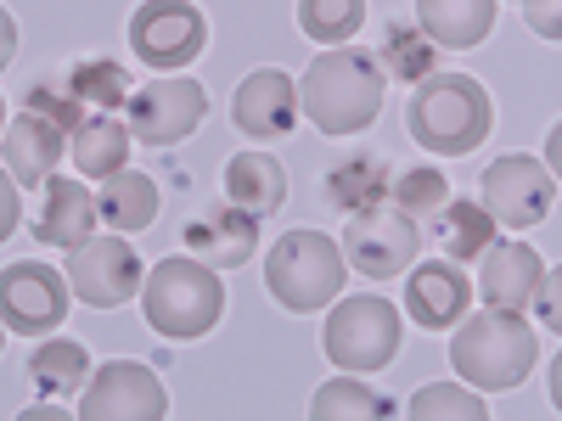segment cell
<instances>
[{
    "label": "cell",
    "mask_w": 562,
    "mask_h": 421,
    "mask_svg": "<svg viewBox=\"0 0 562 421\" xmlns=\"http://www.w3.org/2000/svg\"><path fill=\"white\" fill-rule=\"evenodd\" d=\"M495 7L501 0H416V23L439 52H467V45H484L495 29Z\"/></svg>",
    "instance_id": "19"
},
{
    "label": "cell",
    "mask_w": 562,
    "mask_h": 421,
    "mask_svg": "<svg viewBox=\"0 0 562 421\" xmlns=\"http://www.w3.org/2000/svg\"><path fill=\"white\" fill-rule=\"evenodd\" d=\"M169 410L164 383L140 360H113L90 377V394L79 405L85 421H158Z\"/></svg>",
    "instance_id": "13"
},
{
    "label": "cell",
    "mask_w": 562,
    "mask_h": 421,
    "mask_svg": "<svg viewBox=\"0 0 562 421\" xmlns=\"http://www.w3.org/2000/svg\"><path fill=\"white\" fill-rule=\"evenodd\" d=\"M29 377H34V388H40L45 399H68V394H79V388H85V377H90V354H85L79 343L57 338V343L34 349Z\"/></svg>",
    "instance_id": "25"
},
{
    "label": "cell",
    "mask_w": 562,
    "mask_h": 421,
    "mask_svg": "<svg viewBox=\"0 0 562 421\" xmlns=\"http://www.w3.org/2000/svg\"><path fill=\"white\" fill-rule=\"evenodd\" d=\"M299 113H310V124L321 135H360L371 118L383 113V68L366 52L333 45L321 52L299 84Z\"/></svg>",
    "instance_id": "1"
},
{
    "label": "cell",
    "mask_w": 562,
    "mask_h": 421,
    "mask_svg": "<svg viewBox=\"0 0 562 421\" xmlns=\"http://www.w3.org/2000/svg\"><path fill=\"white\" fill-rule=\"evenodd\" d=\"M130 163V124L119 118H85L74 129V169L85 180H108Z\"/></svg>",
    "instance_id": "23"
},
{
    "label": "cell",
    "mask_w": 562,
    "mask_h": 421,
    "mask_svg": "<svg viewBox=\"0 0 562 421\" xmlns=\"http://www.w3.org/2000/svg\"><path fill=\"white\" fill-rule=\"evenodd\" d=\"M389 197L405 219H434L450 203V180L439 169H405L400 180H389Z\"/></svg>",
    "instance_id": "31"
},
{
    "label": "cell",
    "mask_w": 562,
    "mask_h": 421,
    "mask_svg": "<svg viewBox=\"0 0 562 421\" xmlns=\"http://www.w3.org/2000/svg\"><path fill=\"white\" fill-rule=\"evenodd\" d=\"M0 332H7V326H0Z\"/></svg>",
    "instance_id": "37"
},
{
    "label": "cell",
    "mask_w": 562,
    "mask_h": 421,
    "mask_svg": "<svg viewBox=\"0 0 562 421\" xmlns=\"http://www.w3.org/2000/svg\"><path fill=\"white\" fill-rule=\"evenodd\" d=\"M416 248H422V230H416V219H405L400 208H394V214L360 208V214H349V225H344V259H349L360 275H371V281L405 275L411 259H416Z\"/></svg>",
    "instance_id": "11"
},
{
    "label": "cell",
    "mask_w": 562,
    "mask_h": 421,
    "mask_svg": "<svg viewBox=\"0 0 562 421\" xmlns=\"http://www.w3.org/2000/svg\"><path fill=\"white\" fill-rule=\"evenodd\" d=\"M231 118H237V129L254 135V140L293 135V124H299V84L281 73V68H259V73H248L237 84Z\"/></svg>",
    "instance_id": "14"
},
{
    "label": "cell",
    "mask_w": 562,
    "mask_h": 421,
    "mask_svg": "<svg viewBox=\"0 0 562 421\" xmlns=\"http://www.w3.org/2000/svg\"><path fill=\"white\" fill-rule=\"evenodd\" d=\"M29 113H40V118H52L63 135H74L79 124H85V102L74 96L68 84H34L29 90Z\"/></svg>",
    "instance_id": "33"
},
{
    "label": "cell",
    "mask_w": 562,
    "mask_h": 421,
    "mask_svg": "<svg viewBox=\"0 0 562 421\" xmlns=\"http://www.w3.org/2000/svg\"><path fill=\"white\" fill-rule=\"evenodd\" d=\"M400 354V309L389 298H344L326 315V360L366 377Z\"/></svg>",
    "instance_id": "6"
},
{
    "label": "cell",
    "mask_w": 562,
    "mask_h": 421,
    "mask_svg": "<svg viewBox=\"0 0 562 421\" xmlns=\"http://www.w3.org/2000/svg\"><path fill=\"white\" fill-rule=\"evenodd\" d=\"M344 248L321 230H288L270 259H265V287L276 304H288L293 315H315L321 304H333L344 287Z\"/></svg>",
    "instance_id": "5"
},
{
    "label": "cell",
    "mask_w": 562,
    "mask_h": 421,
    "mask_svg": "<svg viewBox=\"0 0 562 421\" xmlns=\"http://www.w3.org/2000/svg\"><path fill=\"white\" fill-rule=\"evenodd\" d=\"M0 158H7V174L18 185H45L63 158V129L40 113H18L0 135Z\"/></svg>",
    "instance_id": "18"
},
{
    "label": "cell",
    "mask_w": 562,
    "mask_h": 421,
    "mask_svg": "<svg viewBox=\"0 0 562 421\" xmlns=\"http://www.w3.org/2000/svg\"><path fill=\"white\" fill-rule=\"evenodd\" d=\"M473 304V281H467L456 264L434 259V264H416L405 281V309L422 332H450V326L467 315Z\"/></svg>",
    "instance_id": "16"
},
{
    "label": "cell",
    "mask_w": 562,
    "mask_h": 421,
    "mask_svg": "<svg viewBox=\"0 0 562 421\" xmlns=\"http://www.w3.org/2000/svg\"><path fill=\"white\" fill-rule=\"evenodd\" d=\"M68 90L85 102V107H124L130 96H135V84H130V73H124V62H108V57H97V62H79L74 73H68Z\"/></svg>",
    "instance_id": "30"
},
{
    "label": "cell",
    "mask_w": 562,
    "mask_h": 421,
    "mask_svg": "<svg viewBox=\"0 0 562 421\" xmlns=\"http://www.w3.org/2000/svg\"><path fill=\"white\" fill-rule=\"evenodd\" d=\"M140 309H147L153 332L164 338H203L225 315V281L192 253H169L140 281Z\"/></svg>",
    "instance_id": "4"
},
{
    "label": "cell",
    "mask_w": 562,
    "mask_h": 421,
    "mask_svg": "<svg viewBox=\"0 0 562 421\" xmlns=\"http://www.w3.org/2000/svg\"><path fill=\"white\" fill-rule=\"evenodd\" d=\"M484 214L495 225H540L557 203V180L540 158H524V152H512V158H495L484 174Z\"/></svg>",
    "instance_id": "12"
},
{
    "label": "cell",
    "mask_w": 562,
    "mask_h": 421,
    "mask_svg": "<svg viewBox=\"0 0 562 421\" xmlns=\"http://www.w3.org/2000/svg\"><path fill=\"white\" fill-rule=\"evenodd\" d=\"M68 320V281L34 259L0 270V326L18 338H45Z\"/></svg>",
    "instance_id": "10"
},
{
    "label": "cell",
    "mask_w": 562,
    "mask_h": 421,
    "mask_svg": "<svg viewBox=\"0 0 562 421\" xmlns=\"http://www.w3.org/2000/svg\"><path fill=\"white\" fill-rule=\"evenodd\" d=\"M130 45L147 68L175 73L209 45V23L192 0H147V7L130 18Z\"/></svg>",
    "instance_id": "9"
},
{
    "label": "cell",
    "mask_w": 562,
    "mask_h": 421,
    "mask_svg": "<svg viewBox=\"0 0 562 421\" xmlns=\"http://www.w3.org/2000/svg\"><path fill=\"white\" fill-rule=\"evenodd\" d=\"M63 281L68 293L90 309H113V304H130L135 287L147 281L135 248L124 237H85L79 248H68V264H63Z\"/></svg>",
    "instance_id": "8"
},
{
    "label": "cell",
    "mask_w": 562,
    "mask_h": 421,
    "mask_svg": "<svg viewBox=\"0 0 562 421\" xmlns=\"http://www.w3.org/2000/svg\"><path fill=\"white\" fill-rule=\"evenodd\" d=\"M18 57V23H12V12L0 7V68H7Z\"/></svg>",
    "instance_id": "36"
},
{
    "label": "cell",
    "mask_w": 562,
    "mask_h": 421,
    "mask_svg": "<svg viewBox=\"0 0 562 421\" xmlns=\"http://www.w3.org/2000/svg\"><path fill=\"white\" fill-rule=\"evenodd\" d=\"M439 219H445V225H439V237H445V248H450L456 264L479 259V253L495 242V230H501V225L484 214V203H456V197L439 208Z\"/></svg>",
    "instance_id": "27"
},
{
    "label": "cell",
    "mask_w": 562,
    "mask_h": 421,
    "mask_svg": "<svg viewBox=\"0 0 562 421\" xmlns=\"http://www.w3.org/2000/svg\"><path fill=\"white\" fill-rule=\"evenodd\" d=\"M540 360V338L518 309H490V315H461L450 338V365L473 388H518Z\"/></svg>",
    "instance_id": "3"
},
{
    "label": "cell",
    "mask_w": 562,
    "mask_h": 421,
    "mask_svg": "<svg viewBox=\"0 0 562 421\" xmlns=\"http://www.w3.org/2000/svg\"><path fill=\"white\" fill-rule=\"evenodd\" d=\"M524 12H529V29H535L540 39H557V34H562V23H557V0H524Z\"/></svg>",
    "instance_id": "35"
},
{
    "label": "cell",
    "mask_w": 562,
    "mask_h": 421,
    "mask_svg": "<svg viewBox=\"0 0 562 421\" xmlns=\"http://www.w3.org/2000/svg\"><path fill=\"white\" fill-rule=\"evenodd\" d=\"M124 107H130V135L140 140V147H175V140H186V135L203 124L209 96H203L198 79L158 73L147 84H135V96Z\"/></svg>",
    "instance_id": "7"
},
{
    "label": "cell",
    "mask_w": 562,
    "mask_h": 421,
    "mask_svg": "<svg viewBox=\"0 0 562 421\" xmlns=\"http://www.w3.org/2000/svg\"><path fill=\"white\" fill-rule=\"evenodd\" d=\"M484 270H479V298L484 309H524L540 298V281H546V264L529 242H490L484 253Z\"/></svg>",
    "instance_id": "15"
},
{
    "label": "cell",
    "mask_w": 562,
    "mask_h": 421,
    "mask_svg": "<svg viewBox=\"0 0 562 421\" xmlns=\"http://www.w3.org/2000/svg\"><path fill=\"white\" fill-rule=\"evenodd\" d=\"M254 248H259V225H254V214L231 208V203H220V208H209L203 219L186 225V253L203 259L209 270H237V264L254 259Z\"/></svg>",
    "instance_id": "17"
},
{
    "label": "cell",
    "mask_w": 562,
    "mask_h": 421,
    "mask_svg": "<svg viewBox=\"0 0 562 421\" xmlns=\"http://www.w3.org/2000/svg\"><path fill=\"white\" fill-rule=\"evenodd\" d=\"M416 421H439V416H461V421H484V399L479 394H467V388H450V383H434V388H422L411 405H405Z\"/></svg>",
    "instance_id": "32"
},
{
    "label": "cell",
    "mask_w": 562,
    "mask_h": 421,
    "mask_svg": "<svg viewBox=\"0 0 562 421\" xmlns=\"http://www.w3.org/2000/svg\"><path fill=\"white\" fill-rule=\"evenodd\" d=\"M97 219L113 225L119 237H135L158 219V185L140 174V169H119L102 180V197H97Z\"/></svg>",
    "instance_id": "22"
},
{
    "label": "cell",
    "mask_w": 562,
    "mask_h": 421,
    "mask_svg": "<svg viewBox=\"0 0 562 421\" xmlns=\"http://www.w3.org/2000/svg\"><path fill=\"white\" fill-rule=\"evenodd\" d=\"M97 225V203L79 180H45V208H40V225L34 237L45 248H79Z\"/></svg>",
    "instance_id": "21"
},
{
    "label": "cell",
    "mask_w": 562,
    "mask_h": 421,
    "mask_svg": "<svg viewBox=\"0 0 562 421\" xmlns=\"http://www.w3.org/2000/svg\"><path fill=\"white\" fill-rule=\"evenodd\" d=\"M360 416H394V405L383 394H371L360 383H321L310 399V421H360Z\"/></svg>",
    "instance_id": "29"
},
{
    "label": "cell",
    "mask_w": 562,
    "mask_h": 421,
    "mask_svg": "<svg viewBox=\"0 0 562 421\" xmlns=\"http://www.w3.org/2000/svg\"><path fill=\"white\" fill-rule=\"evenodd\" d=\"M405 124H411V135L428 152L467 158V152L484 147V135L495 124V102H490V90L473 73H428L422 90L411 96Z\"/></svg>",
    "instance_id": "2"
},
{
    "label": "cell",
    "mask_w": 562,
    "mask_h": 421,
    "mask_svg": "<svg viewBox=\"0 0 562 421\" xmlns=\"http://www.w3.org/2000/svg\"><path fill=\"white\" fill-rule=\"evenodd\" d=\"M225 203L254 214V219L276 214L281 203H288V169H281L270 152H237L225 163Z\"/></svg>",
    "instance_id": "20"
},
{
    "label": "cell",
    "mask_w": 562,
    "mask_h": 421,
    "mask_svg": "<svg viewBox=\"0 0 562 421\" xmlns=\"http://www.w3.org/2000/svg\"><path fill=\"white\" fill-rule=\"evenodd\" d=\"M18 214H23V203H18V180L12 174H0V242L18 230Z\"/></svg>",
    "instance_id": "34"
},
{
    "label": "cell",
    "mask_w": 562,
    "mask_h": 421,
    "mask_svg": "<svg viewBox=\"0 0 562 421\" xmlns=\"http://www.w3.org/2000/svg\"><path fill=\"white\" fill-rule=\"evenodd\" d=\"M0 118H7V113H0Z\"/></svg>",
    "instance_id": "38"
},
{
    "label": "cell",
    "mask_w": 562,
    "mask_h": 421,
    "mask_svg": "<svg viewBox=\"0 0 562 421\" xmlns=\"http://www.w3.org/2000/svg\"><path fill=\"white\" fill-rule=\"evenodd\" d=\"M366 23V0H299V29L315 45H349Z\"/></svg>",
    "instance_id": "28"
},
{
    "label": "cell",
    "mask_w": 562,
    "mask_h": 421,
    "mask_svg": "<svg viewBox=\"0 0 562 421\" xmlns=\"http://www.w3.org/2000/svg\"><path fill=\"white\" fill-rule=\"evenodd\" d=\"M326 197H333V208H344V214L378 208V203L389 197V169H383V158H371V152L344 158V163L333 169V180H326Z\"/></svg>",
    "instance_id": "24"
},
{
    "label": "cell",
    "mask_w": 562,
    "mask_h": 421,
    "mask_svg": "<svg viewBox=\"0 0 562 421\" xmlns=\"http://www.w3.org/2000/svg\"><path fill=\"white\" fill-rule=\"evenodd\" d=\"M389 79H400V84H422L428 73H439V45L422 34V29H405V23H394L389 34H383V62H378Z\"/></svg>",
    "instance_id": "26"
}]
</instances>
